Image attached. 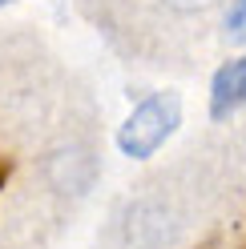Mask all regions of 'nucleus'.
<instances>
[{
	"label": "nucleus",
	"mask_w": 246,
	"mask_h": 249,
	"mask_svg": "<svg viewBox=\"0 0 246 249\" xmlns=\"http://www.w3.org/2000/svg\"><path fill=\"white\" fill-rule=\"evenodd\" d=\"M178 121H182V101L174 92H153L121 124L117 145L125 157H149V153H158L165 145V137L178 129Z\"/></svg>",
	"instance_id": "f257e3e1"
},
{
	"label": "nucleus",
	"mask_w": 246,
	"mask_h": 249,
	"mask_svg": "<svg viewBox=\"0 0 246 249\" xmlns=\"http://www.w3.org/2000/svg\"><path fill=\"white\" fill-rule=\"evenodd\" d=\"M44 177L57 193H85L97 177V161L85 149H57L44 161Z\"/></svg>",
	"instance_id": "f03ea898"
},
{
	"label": "nucleus",
	"mask_w": 246,
	"mask_h": 249,
	"mask_svg": "<svg viewBox=\"0 0 246 249\" xmlns=\"http://www.w3.org/2000/svg\"><path fill=\"white\" fill-rule=\"evenodd\" d=\"M246 105V56L242 60H230L226 69H218L214 76V92H210V113L214 117H230Z\"/></svg>",
	"instance_id": "7ed1b4c3"
},
{
	"label": "nucleus",
	"mask_w": 246,
	"mask_h": 249,
	"mask_svg": "<svg viewBox=\"0 0 246 249\" xmlns=\"http://www.w3.org/2000/svg\"><path fill=\"white\" fill-rule=\"evenodd\" d=\"M129 241L137 249H162L170 241V213H165V205H153V201L137 205L129 213Z\"/></svg>",
	"instance_id": "20e7f679"
},
{
	"label": "nucleus",
	"mask_w": 246,
	"mask_h": 249,
	"mask_svg": "<svg viewBox=\"0 0 246 249\" xmlns=\"http://www.w3.org/2000/svg\"><path fill=\"white\" fill-rule=\"evenodd\" d=\"M226 36L234 44H246V0H234L226 12Z\"/></svg>",
	"instance_id": "39448f33"
},
{
	"label": "nucleus",
	"mask_w": 246,
	"mask_h": 249,
	"mask_svg": "<svg viewBox=\"0 0 246 249\" xmlns=\"http://www.w3.org/2000/svg\"><path fill=\"white\" fill-rule=\"evenodd\" d=\"M174 12H202V8H210L214 0H165Z\"/></svg>",
	"instance_id": "423d86ee"
},
{
	"label": "nucleus",
	"mask_w": 246,
	"mask_h": 249,
	"mask_svg": "<svg viewBox=\"0 0 246 249\" xmlns=\"http://www.w3.org/2000/svg\"><path fill=\"white\" fill-rule=\"evenodd\" d=\"M4 4H12V0H0V8H4Z\"/></svg>",
	"instance_id": "0eeeda50"
}]
</instances>
